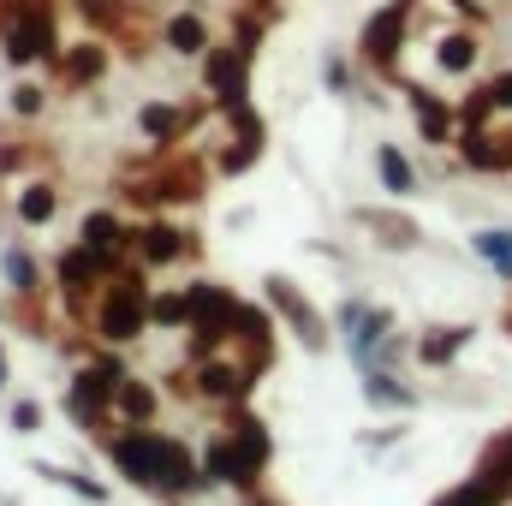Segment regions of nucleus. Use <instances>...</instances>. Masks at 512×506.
<instances>
[{"instance_id":"1","label":"nucleus","mask_w":512,"mask_h":506,"mask_svg":"<svg viewBox=\"0 0 512 506\" xmlns=\"http://www.w3.org/2000/svg\"><path fill=\"white\" fill-rule=\"evenodd\" d=\"M149 304H155V292H149V280L137 274V268H114L108 274V286L96 292V310H90V328H96V340L102 346H131V340H143V328H149Z\"/></svg>"},{"instance_id":"2","label":"nucleus","mask_w":512,"mask_h":506,"mask_svg":"<svg viewBox=\"0 0 512 506\" xmlns=\"http://www.w3.org/2000/svg\"><path fill=\"white\" fill-rule=\"evenodd\" d=\"M411 18H417V0H382L364 24H358V60L370 66V72H382L399 84V54H405V42H411Z\"/></svg>"},{"instance_id":"3","label":"nucleus","mask_w":512,"mask_h":506,"mask_svg":"<svg viewBox=\"0 0 512 506\" xmlns=\"http://www.w3.org/2000/svg\"><path fill=\"white\" fill-rule=\"evenodd\" d=\"M191 292V358H209V352H221L233 334H239V298L221 286V280H191L185 286Z\"/></svg>"},{"instance_id":"4","label":"nucleus","mask_w":512,"mask_h":506,"mask_svg":"<svg viewBox=\"0 0 512 506\" xmlns=\"http://www.w3.org/2000/svg\"><path fill=\"white\" fill-rule=\"evenodd\" d=\"M120 381H126V364H120L114 352L90 358L78 376L66 381V411H72V423H78V429H102V423L114 417V393H120Z\"/></svg>"},{"instance_id":"5","label":"nucleus","mask_w":512,"mask_h":506,"mask_svg":"<svg viewBox=\"0 0 512 506\" xmlns=\"http://www.w3.org/2000/svg\"><path fill=\"white\" fill-rule=\"evenodd\" d=\"M126 197H131V203H143V209L197 203V197H203V161H197V155H173V149H167L155 173H131Z\"/></svg>"},{"instance_id":"6","label":"nucleus","mask_w":512,"mask_h":506,"mask_svg":"<svg viewBox=\"0 0 512 506\" xmlns=\"http://www.w3.org/2000/svg\"><path fill=\"white\" fill-rule=\"evenodd\" d=\"M251 66L256 60L239 42H215V48L203 54V102L221 108V114L245 108V102H251Z\"/></svg>"},{"instance_id":"7","label":"nucleus","mask_w":512,"mask_h":506,"mask_svg":"<svg viewBox=\"0 0 512 506\" xmlns=\"http://www.w3.org/2000/svg\"><path fill=\"white\" fill-rule=\"evenodd\" d=\"M102 453L114 459V471H126V483H137V489L155 495V483H161V429H149V423H120L114 435H102Z\"/></svg>"},{"instance_id":"8","label":"nucleus","mask_w":512,"mask_h":506,"mask_svg":"<svg viewBox=\"0 0 512 506\" xmlns=\"http://www.w3.org/2000/svg\"><path fill=\"white\" fill-rule=\"evenodd\" d=\"M251 387H256V364H233L221 352L197 358V370H191V393L209 399V405H227V411H239L251 399Z\"/></svg>"},{"instance_id":"9","label":"nucleus","mask_w":512,"mask_h":506,"mask_svg":"<svg viewBox=\"0 0 512 506\" xmlns=\"http://www.w3.org/2000/svg\"><path fill=\"white\" fill-rule=\"evenodd\" d=\"M262 292H268V310H280L286 316V328L304 340V352H328V322H322V310L286 280V274H268L262 280Z\"/></svg>"},{"instance_id":"10","label":"nucleus","mask_w":512,"mask_h":506,"mask_svg":"<svg viewBox=\"0 0 512 506\" xmlns=\"http://www.w3.org/2000/svg\"><path fill=\"white\" fill-rule=\"evenodd\" d=\"M209 114V102H197V108H179V102H143L137 108V131H143V143L155 149V155H167V149H179L191 131H197V120Z\"/></svg>"},{"instance_id":"11","label":"nucleus","mask_w":512,"mask_h":506,"mask_svg":"<svg viewBox=\"0 0 512 506\" xmlns=\"http://www.w3.org/2000/svg\"><path fill=\"white\" fill-rule=\"evenodd\" d=\"M405 102H411L417 137H423L429 149H447V143H459V131H465V114H459V102L435 96L429 84H405Z\"/></svg>"},{"instance_id":"12","label":"nucleus","mask_w":512,"mask_h":506,"mask_svg":"<svg viewBox=\"0 0 512 506\" xmlns=\"http://www.w3.org/2000/svg\"><path fill=\"white\" fill-rule=\"evenodd\" d=\"M227 143H233V149H221V155H215V167H221L227 179L251 173L256 161H262V149H268V126H262V114H256L251 102L227 114Z\"/></svg>"},{"instance_id":"13","label":"nucleus","mask_w":512,"mask_h":506,"mask_svg":"<svg viewBox=\"0 0 512 506\" xmlns=\"http://www.w3.org/2000/svg\"><path fill=\"white\" fill-rule=\"evenodd\" d=\"M48 66H54V84H60V90H90V84H102V78H108L114 54H108V42H102V36H84V42L60 48Z\"/></svg>"},{"instance_id":"14","label":"nucleus","mask_w":512,"mask_h":506,"mask_svg":"<svg viewBox=\"0 0 512 506\" xmlns=\"http://www.w3.org/2000/svg\"><path fill=\"white\" fill-rule=\"evenodd\" d=\"M185 256H197V233H191V227H173V221H161V215H149V221L137 227V262H143V268H173V262H185Z\"/></svg>"},{"instance_id":"15","label":"nucleus","mask_w":512,"mask_h":506,"mask_svg":"<svg viewBox=\"0 0 512 506\" xmlns=\"http://www.w3.org/2000/svg\"><path fill=\"white\" fill-rule=\"evenodd\" d=\"M78 245H84V251H96L108 268H120V262L137 251V227H126L114 209H90V215H84V227H78Z\"/></svg>"},{"instance_id":"16","label":"nucleus","mask_w":512,"mask_h":506,"mask_svg":"<svg viewBox=\"0 0 512 506\" xmlns=\"http://www.w3.org/2000/svg\"><path fill=\"white\" fill-rule=\"evenodd\" d=\"M197 489H203V453H191L179 435H161V483H155V495L161 501H185Z\"/></svg>"},{"instance_id":"17","label":"nucleus","mask_w":512,"mask_h":506,"mask_svg":"<svg viewBox=\"0 0 512 506\" xmlns=\"http://www.w3.org/2000/svg\"><path fill=\"white\" fill-rule=\"evenodd\" d=\"M108 262L96 251H84V245H72V251H60V262H54V280H60V298L66 304H84V298H96L102 286H108Z\"/></svg>"},{"instance_id":"18","label":"nucleus","mask_w":512,"mask_h":506,"mask_svg":"<svg viewBox=\"0 0 512 506\" xmlns=\"http://www.w3.org/2000/svg\"><path fill=\"white\" fill-rule=\"evenodd\" d=\"M161 48H173L179 60H203L215 48V30H209V18L197 6H179V12L161 18Z\"/></svg>"},{"instance_id":"19","label":"nucleus","mask_w":512,"mask_h":506,"mask_svg":"<svg viewBox=\"0 0 512 506\" xmlns=\"http://www.w3.org/2000/svg\"><path fill=\"white\" fill-rule=\"evenodd\" d=\"M477 66H483V30H477V24H453V30L435 36V72L471 78Z\"/></svg>"},{"instance_id":"20","label":"nucleus","mask_w":512,"mask_h":506,"mask_svg":"<svg viewBox=\"0 0 512 506\" xmlns=\"http://www.w3.org/2000/svg\"><path fill=\"white\" fill-rule=\"evenodd\" d=\"M215 483H233V489H245V495H256V477L251 465H245V453L233 447V435H215L209 447H203V489H215Z\"/></svg>"},{"instance_id":"21","label":"nucleus","mask_w":512,"mask_h":506,"mask_svg":"<svg viewBox=\"0 0 512 506\" xmlns=\"http://www.w3.org/2000/svg\"><path fill=\"white\" fill-rule=\"evenodd\" d=\"M352 227L376 233L382 251H417L423 245V227L411 215H399V209H352Z\"/></svg>"},{"instance_id":"22","label":"nucleus","mask_w":512,"mask_h":506,"mask_svg":"<svg viewBox=\"0 0 512 506\" xmlns=\"http://www.w3.org/2000/svg\"><path fill=\"white\" fill-rule=\"evenodd\" d=\"M340 334H346L352 364H358V370H370V358L382 352V340L393 334V310H382V304H364V316H358L352 328H340Z\"/></svg>"},{"instance_id":"23","label":"nucleus","mask_w":512,"mask_h":506,"mask_svg":"<svg viewBox=\"0 0 512 506\" xmlns=\"http://www.w3.org/2000/svg\"><path fill=\"white\" fill-rule=\"evenodd\" d=\"M12 215H18V227H48L60 215V185L54 179H24L12 191Z\"/></svg>"},{"instance_id":"24","label":"nucleus","mask_w":512,"mask_h":506,"mask_svg":"<svg viewBox=\"0 0 512 506\" xmlns=\"http://www.w3.org/2000/svg\"><path fill=\"white\" fill-rule=\"evenodd\" d=\"M239 346H245V364H268L274 358V310H262V304H239V334H233Z\"/></svg>"},{"instance_id":"25","label":"nucleus","mask_w":512,"mask_h":506,"mask_svg":"<svg viewBox=\"0 0 512 506\" xmlns=\"http://www.w3.org/2000/svg\"><path fill=\"white\" fill-rule=\"evenodd\" d=\"M227 435H233V447L245 453V465H251L256 477H262V471H268V459H274V441H268V423H262L256 411H245V405H239V411H233V423H227Z\"/></svg>"},{"instance_id":"26","label":"nucleus","mask_w":512,"mask_h":506,"mask_svg":"<svg viewBox=\"0 0 512 506\" xmlns=\"http://www.w3.org/2000/svg\"><path fill=\"white\" fill-rule=\"evenodd\" d=\"M471 340H477V328H471V322H453V328H429V334L417 340V364H423V370H447V364H453V358H459Z\"/></svg>"},{"instance_id":"27","label":"nucleus","mask_w":512,"mask_h":506,"mask_svg":"<svg viewBox=\"0 0 512 506\" xmlns=\"http://www.w3.org/2000/svg\"><path fill=\"white\" fill-rule=\"evenodd\" d=\"M376 179H382V191L393 203L417 191V167H411V155H405L399 143H376Z\"/></svg>"},{"instance_id":"28","label":"nucleus","mask_w":512,"mask_h":506,"mask_svg":"<svg viewBox=\"0 0 512 506\" xmlns=\"http://www.w3.org/2000/svg\"><path fill=\"white\" fill-rule=\"evenodd\" d=\"M364 399H370L376 411H411V405H417V393L393 376V370H364Z\"/></svg>"},{"instance_id":"29","label":"nucleus","mask_w":512,"mask_h":506,"mask_svg":"<svg viewBox=\"0 0 512 506\" xmlns=\"http://www.w3.org/2000/svg\"><path fill=\"white\" fill-rule=\"evenodd\" d=\"M149 417H155V387L126 376L120 393H114V423H149Z\"/></svg>"},{"instance_id":"30","label":"nucleus","mask_w":512,"mask_h":506,"mask_svg":"<svg viewBox=\"0 0 512 506\" xmlns=\"http://www.w3.org/2000/svg\"><path fill=\"white\" fill-rule=\"evenodd\" d=\"M0 274H6V286H12L18 298H36V292H42V268H36V256L18 251V245L0 251Z\"/></svg>"},{"instance_id":"31","label":"nucleus","mask_w":512,"mask_h":506,"mask_svg":"<svg viewBox=\"0 0 512 506\" xmlns=\"http://www.w3.org/2000/svg\"><path fill=\"white\" fill-rule=\"evenodd\" d=\"M471 251L483 256L501 280H512V227H477L471 233Z\"/></svg>"},{"instance_id":"32","label":"nucleus","mask_w":512,"mask_h":506,"mask_svg":"<svg viewBox=\"0 0 512 506\" xmlns=\"http://www.w3.org/2000/svg\"><path fill=\"white\" fill-rule=\"evenodd\" d=\"M36 477H48V483L72 489L78 501H90V506H108V483H96V477H84V471H66V465H36Z\"/></svg>"},{"instance_id":"33","label":"nucleus","mask_w":512,"mask_h":506,"mask_svg":"<svg viewBox=\"0 0 512 506\" xmlns=\"http://www.w3.org/2000/svg\"><path fill=\"white\" fill-rule=\"evenodd\" d=\"M501 501H507V483H495V477H483V471H477L471 483H459L453 495H441L435 506H501Z\"/></svg>"},{"instance_id":"34","label":"nucleus","mask_w":512,"mask_h":506,"mask_svg":"<svg viewBox=\"0 0 512 506\" xmlns=\"http://www.w3.org/2000/svg\"><path fill=\"white\" fill-rule=\"evenodd\" d=\"M149 322H155V328H191V292H185V286H167V292H155V304H149Z\"/></svg>"},{"instance_id":"35","label":"nucleus","mask_w":512,"mask_h":506,"mask_svg":"<svg viewBox=\"0 0 512 506\" xmlns=\"http://www.w3.org/2000/svg\"><path fill=\"white\" fill-rule=\"evenodd\" d=\"M483 477H495V483H507L512 489V429L507 435H495L489 447H483V465H477Z\"/></svg>"},{"instance_id":"36","label":"nucleus","mask_w":512,"mask_h":506,"mask_svg":"<svg viewBox=\"0 0 512 506\" xmlns=\"http://www.w3.org/2000/svg\"><path fill=\"white\" fill-rule=\"evenodd\" d=\"M42 108H48V90H42V84H12V90H6V114H12V120H36Z\"/></svg>"},{"instance_id":"37","label":"nucleus","mask_w":512,"mask_h":506,"mask_svg":"<svg viewBox=\"0 0 512 506\" xmlns=\"http://www.w3.org/2000/svg\"><path fill=\"white\" fill-rule=\"evenodd\" d=\"M322 84H328L334 96H358V78H352V60H346L340 48H334V54L322 60Z\"/></svg>"},{"instance_id":"38","label":"nucleus","mask_w":512,"mask_h":506,"mask_svg":"<svg viewBox=\"0 0 512 506\" xmlns=\"http://www.w3.org/2000/svg\"><path fill=\"white\" fill-rule=\"evenodd\" d=\"M262 36H268V30H262V18H256L251 6H239V18H233V42L256 60V54H262Z\"/></svg>"},{"instance_id":"39","label":"nucleus","mask_w":512,"mask_h":506,"mask_svg":"<svg viewBox=\"0 0 512 506\" xmlns=\"http://www.w3.org/2000/svg\"><path fill=\"white\" fill-rule=\"evenodd\" d=\"M459 114H465V131H471V126H489V120H495L501 108H495V102H489V90L477 84V90H471V96L459 102Z\"/></svg>"},{"instance_id":"40","label":"nucleus","mask_w":512,"mask_h":506,"mask_svg":"<svg viewBox=\"0 0 512 506\" xmlns=\"http://www.w3.org/2000/svg\"><path fill=\"white\" fill-rule=\"evenodd\" d=\"M6 423H12L18 435H36V429H42V405H36V399H12V405H6Z\"/></svg>"},{"instance_id":"41","label":"nucleus","mask_w":512,"mask_h":506,"mask_svg":"<svg viewBox=\"0 0 512 506\" xmlns=\"http://www.w3.org/2000/svg\"><path fill=\"white\" fill-rule=\"evenodd\" d=\"M483 90H489V102H495L501 114H512V72H495V78H489Z\"/></svg>"},{"instance_id":"42","label":"nucleus","mask_w":512,"mask_h":506,"mask_svg":"<svg viewBox=\"0 0 512 506\" xmlns=\"http://www.w3.org/2000/svg\"><path fill=\"white\" fill-rule=\"evenodd\" d=\"M447 6H453V12H459L465 24H477V30L489 24V6H483V0H447Z\"/></svg>"},{"instance_id":"43","label":"nucleus","mask_w":512,"mask_h":506,"mask_svg":"<svg viewBox=\"0 0 512 506\" xmlns=\"http://www.w3.org/2000/svg\"><path fill=\"white\" fill-rule=\"evenodd\" d=\"M501 173H512V131L501 137Z\"/></svg>"},{"instance_id":"44","label":"nucleus","mask_w":512,"mask_h":506,"mask_svg":"<svg viewBox=\"0 0 512 506\" xmlns=\"http://www.w3.org/2000/svg\"><path fill=\"white\" fill-rule=\"evenodd\" d=\"M0 393H6V346H0Z\"/></svg>"},{"instance_id":"45","label":"nucleus","mask_w":512,"mask_h":506,"mask_svg":"<svg viewBox=\"0 0 512 506\" xmlns=\"http://www.w3.org/2000/svg\"><path fill=\"white\" fill-rule=\"evenodd\" d=\"M239 506H274V501H256V495H245V501H239Z\"/></svg>"}]
</instances>
